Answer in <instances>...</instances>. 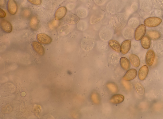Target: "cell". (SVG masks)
Here are the masks:
<instances>
[{
  "instance_id": "cell-7",
  "label": "cell",
  "mask_w": 163,
  "mask_h": 119,
  "mask_svg": "<svg viewBox=\"0 0 163 119\" xmlns=\"http://www.w3.org/2000/svg\"><path fill=\"white\" fill-rule=\"evenodd\" d=\"M37 39L40 44L45 45L50 44L52 40L49 36L44 33L38 34L37 35Z\"/></svg>"
},
{
  "instance_id": "cell-12",
  "label": "cell",
  "mask_w": 163,
  "mask_h": 119,
  "mask_svg": "<svg viewBox=\"0 0 163 119\" xmlns=\"http://www.w3.org/2000/svg\"><path fill=\"white\" fill-rule=\"evenodd\" d=\"M32 45L33 49L40 56H43L45 54V49L43 47L39 42L33 41Z\"/></svg>"
},
{
  "instance_id": "cell-17",
  "label": "cell",
  "mask_w": 163,
  "mask_h": 119,
  "mask_svg": "<svg viewBox=\"0 0 163 119\" xmlns=\"http://www.w3.org/2000/svg\"><path fill=\"white\" fill-rule=\"evenodd\" d=\"M147 34L150 39L153 40H157L161 37L160 33L156 30H149L147 32Z\"/></svg>"
},
{
  "instance_id": "cell-18",
  "label": "cell",
  "mask_w": 163,
  "mask_h": 119,
  "mask_svg": "<svg viewBox=\"0 0 163 119\" xmlns=\"http://www.w3.org/2000/svg\"><path fill=\"white\" fill-rule=\"evenodd\" d=\"M141 44L145 49H149L151 45V39L148 36H144L141 40Z\"/></svg>"
},
{
  "instance_id": "cell-24",
  "label": "cell",
  "mask_w": 163,
  "mask_h": 119,
  "mask_svg": "<svg viewBox=\"0 0 163 119\" xmlns=\"http://www.w3.org/2000/svg\"><path fill=\"white\" fill-rule=\"evenodd\" d=\"M106 86L108 89L112 93H116L118 91V88L117 86L113 83H108L107 84Z\"/></svg>"
},
{
  "instance_id": "cell-28",
  "label": "cell",
  "mask_w": 163,
  "mask_h": 119,
  "mask_svg": "<svg viewBox=\"0 0 163 119\" xmlns=\"http://www.w3.org/2000/svg\"><path fill=\"white\" fill-rule=\"evenodd\" d=\"M123 35L126 39L131 38L132 36L131 29L128 28L125 29L123 31Z\"/></svg>"
},
{
  "instance_id": "cell-5",
  "label": "cell",
  "mask_w": 163,
  "mask_h": 119,
  "mask_svg": "<svg viewBox=\"0 0 163 119\" xmlns=\"http://www.w3.org/2000/svg\"><path fill=\"white\" fill-rule=\"evenodd\" d=\"M7 10L11 14H15L18 10V6L14 0H8L7 4Z\"/></svg>"
},
{
  "instance_id": "cell-30",
  "label": "cell",
  "mask_w": 163,
  "mask_h": 119,
  "mask_svg": "<svg viewBox=\"0 0 163 119\" xmlns=\"http://www.w3.org/2000/svg\"><path fill=\"white\" fill-rule=\"evenodd\" d=\"M59 24L58 21H53L50 22L49 24V28L51 29H53L56 27Z\"/></svg>"
},
{
  "instance_id": "cell-16",
  "label": "cell",
  "mask_w": 163,
  "mask_h": 119,
  "mask_svg": "<svg viewBox=\"0 0 163 119\" xmlns=\"http://www.w3.org/2000/svg\"><path fill=\"white\" fill-rule=\"evenodd\" d=\"M80 18L78 16L73 14H69L66 16L65 21L68 23L74 24L78 23Z\"/></svg>"
},
{
  "instance_id": "cell-26",
  "label": "cell",
  "mask_w": 163,
  "mask_h": 119,
  "mask_svg": "<svg viewBox=\"0 0 163 119\" xmlns=\"http://www.w3.org/2000/svg\"><path fill=\"white\" fill-rule=\"evenodd\" d=\"M136 90L138 94L141 95H143L145 93V89L142 85L140 83H137L135 85Z\"/></svg>"
},
{
  "instance_id": "cell-2",
  "label": "cell",
  "mask_w": 163,
  "mask_h": 119,
  "mask_svg": "<svg viewBox=\"0 0 163 119\" xmlns=\"http://www.w3.org/2000/svg\"><path fill=\"white\" fill-rule=\"evenodd\" d=\"M113 29L111 27L106 26L103 28L100 31V37L104 41L110 40L113 35Z\"/></svg>"
},
{
  "instance_id": "cell-9",
  "label": "cell",
  "mask_w": 163,
  "mask_h": 119,
  "mask_svg": "<svg viewBox=\"0 0 163 119\" xmlns=\"http://www.w3.org/2000/svg\"><path fill=\"white\" fill-rule=\"evenodd\" d=\"M137 74V71L135 69L129 70L123 76V79L127 81H131L135 78Z\"/></svg>"
},
{
  "instance_id": "cell-19",
  "label": "cell",
  "mask_w": 163,
  "mask_h": 119,
  "mask_svg": "<svg viewBox=\"0 0 163 119\" xmlns=\"http://www.w3.org/2000/svg\"><path fill=\"white\" fill-rule=\"evenodd\" d=\"M129 58L131 64L135 67L140 66L141 64L139 57L134 54H131L130 55Z\"/></svg>"
},
{
  "instance_id": "cell-31",
  "label": "cell",
  "mask_w": 163,
  "mask_h": 119,
  "mask_svg": "<svg viewBox=\"0 0 163 119\" xmlns=\"http://www.w3.org/2000/svg\"><path fill=\"white\" fill-rule=\"evenodd\" d=\"M28 1L32 5L36 6L40 5L41 4V0H28Z\"/></svg>"
},
{
  "instance_id": "cell-32",
  "label": "cell",
  "mask_w": 163,
  "mask_h": 119,
  "mask_svg": "<svg viewBox=\"0 0 163 119\" xmlns=\"http://www.w3.org/2000/svg\"><path fill=\"white\" fill-rule=\"evenodd\" d=\"M122 83L126 90H130L131 87L129 83L124 80L122 81Z\"/></svg>"
},
{
  "instance_id": "cell-14",
  "label": "cell",
  "mask_w": 163,
  "mask_h": 119,
  "mask_svg": "<svg viewBox=\"0 0 163 119\" xmlns=\"http://www.w3.org/2000/svg\"><path fill=\"white\" fill-rule=\"evenodd\" d=\"M124 100V96L121 94H115L111 98L110 102L114 105H117L121 103Z\"/></svg>"
},
{
  "instance_id": "cell-23",
  "label": "cell",
  "mask_w": 163,
  "mask_h": 119,
  "mask_svg": "<svg viewBox=\"0 0 163 119\" xmlns=\"http://www.w3.org/2000/svg\"><path fill=\"white\" fill-rule=\"evenodd\" d=\"M103 17V15L100 13L93 15L90 19L91 23L94 24L99 22L102 19Z\"/></svg>"
},
{
  "instance_id": "cell-29",
  "label": "cell",
  "mask_w": 163,
  "mask_h": 119,
  "mask_svg": "<svg viewBox=\"0 0 163 119\" xmlns=\"http://www.w3.org/2000/svg\"><path fill=\"white\" fill-rule=\"evenodd\" d=\"M22 14L23 17L25 18H28L30 17L31 14V10L26 8L24 9L22 12Z\"/></svg>"
},
{
  "instance_id": "cell-20",
  "label": "cell",
  "mask_w": 163,
  "mask_h": 119,
  "mask_svg": "<svg viewBox=\"0 0 163 119\" xmlns=\"http://www.w3.org/2000/svg\"><path fill=\"white\" fill-rule=\"evenodd\" d=\"M120 63L122 68L125 71H127L130 68V62L125 57H122L120 59Z\"/></svg>"
},
{
  "instance_id": "cell-3",
  "label": "cell",
  "mask_w": 163,
  "mask_h": 119,
  "mask_svg": "<svg viewBox=\"0 0 163 119\" xmlns=\"http://www.w3.org/2000/svg\"><path fill=\"white\" fill-rule=\"evenodd\" d=\"M162 21L161 19L157 17H153L146 19L144 23L145 26L153 28L158 26Z\"/></svg>"
},
{
  "instance_id": "cell-1",
  "label": "cell",
  "mask_w": 163,
  "mask_h": 119,
  "mask_svg": "<svg viewBox=\"0 0 163 119\" xmlns=\"http://www.w3.org/2000/svg\"><path fill=\"white\" fill-rule=\"evenodd\" d=\"M126 18L123 13L115 15L110 18V25L113 29L119 31L122 30L125 26L126 23Z\"/></svg>"
},
{
  "instance_id": "cell-33",
  "label": "cell",
  "mask_w": 163,
  "mask_h": 119,
  "mask_svg": "<svg viewBox=\"0 0 163 119\" xmlns=\"http://www.w3.org/2000/svg\"><path fill=\"white\" fill-rule=\"evenodd\" d=\"M6 13L1 8V13H0V17H1V18H3L6 16Z\"/></svg>"
},
{
  "instance_id": "cell-35",
  "label": "cell",
  "mask_w": 163,
  "mask_h": 119,
  "mask_svg": "<svg viewBox=\"0 0 163 119\" xmlns=\"http://www.w3.org/2000/svg\"></svg>"
},
{
  "instance_id": "cell-10",
  "label": "cell",
  "mask_w": 163,
  "mask_h": 119,
  "mask_svg": "<svg viewBox=\"0 0 163 119\" xmlns=\"http://www.w3.org/2000/svg\"><path fill=\"white\" fill-rule=\"evenodd\" d=\"M66 13L67 9L65 7L61 6L59 8L55 13V20L58 21L62 19L65 16Z\"/></svg>"
},
{
  "instance_id": "cell-27",
  "label": "cell",
  "mask_w": 163,
  "mask_h": 119,
  "mask_svg": "<svg viewBox=\"0 0 163 119\" xmlns=\"http://www.w3.org/2000/svg\"><path fill=\"white\" fill-rule=\"evenodd\" d=\"M87 24L86 22L83 21H81L77 24V27L81 31H83L87 29Z\"/></svg>"
},
{
  "instance_id": "cell-8",
  "label": "cell",
  "mask_w": 163,
  "mask_h": 119,
  "mask_svg": "<svg viewBox=\"0 0 163 119\" xmlns=\"http://www.w3.org/2000/svg\"><path fill=\"white\" fill-rule=\"evenodd\" d=\"M149 71L148 67L147 65L142 66L138 72V76L139 80L141 81L144 80L147 78Z\"/></svg>"
},
{
  "instance_id": "cell-22",
  "label": "cell",
  "mask_w": 163,
  "mask_h": 119,
  "mask_svg": "<svg viewBox=\"0 0 163 119\" xmlns=\"http://www.w3.org/2000/svg\"><path fill=\"white\" fill-rule=\"evenodd\" d=\"M92 103L96 105H98L100 103V99L98 93L95 92L91 93L90 97Z\"/></svg>"
},
{
  "instance_id": "cell-6",
  "label": "cell",
  "mask_w": 163,
  "mask_h": 119,
  "mask_svg": "<svg viewBox=\"0 0 163 119\" xmlns=\"http://www.w3.org/2000/svg\"><path fill=\"white\" fill-rule=\"evenodd\" d=\"M155 58V54L152 49H149L146 55L145 61L147 65L149 66H152Z\"/></svg>"
},
{
  "instance_id": "cell-13",
  "label": "cell",
  "mask_w": 163,
  "mask_h": 119,
  "mask_svg": "<svg viewBox=\"0 0 163 119\" xmlns=\"http://www.w3.org/2000/svg\"><path fill=\"white\" fill-rule=\"evenodd\" d=\"M1 27L3 30L6 33H11L12 30V26L11 23L6 20L1 21Z\"/></svg>"
},
{
  "instance_id": "cell-4",
  "label": "cell",
  "mask_w": 163,
  "mask_h": 119,
  "mask_svg": "<svg viewBox=\"0 0 163 119\" xmlns=\"http://www.w3.org/2000/svg\"><path fill=\"white\" fill-rule=\"evenodd\" d=\"M146 31L145 25L141 24L136 28L134 33V38L136 41L140 40L144 36Z\"/></svg>"
},
{
  "instance_id": "cell-15",
  "label": "cell",
  "mask_w": 163,
  "mask_h": 119,
  "mask_svg": "<svg viewBox=\"0 0 163 119\" xmlns=\"http://www.w3.org/2000/svg\"><path fill=\"white\" fill-rule=\"evenodd\" d=\"M108 45L115 52L118 53L121 52V46L117 41L114 40H110L108 42Z\"/></svg>"
},
{
  "instance_id": "cell-34",
  "label": "cell",
  "mask_w": 163,
  "mask_h": 119,
  "mask_svg": "<svg viewBox=\"0 0 163 119\" xmlns=\"http://www.w3.org/2000/svg\"><path fill=\"white\" fill-rule=\"evenodd\" d=\"M6 4V0H0V5L1 7L4 6Z\"/></svg>"
},
{
  "instance_id": "cell-21",
  "label": "cell",
  "mask_w": 163,
  "mask_h": 119,
  "mask_svg": "<svg viewBox=\"0 0 163 119\" xmlns=\"http://www.w3.org/2000/svg\"><path fill=\"white\" fill-rule=\"evenodd\" d=\"M39 21L37 17L34 16L31 18L30 22V26L31 29L33 30H37L38 28Z\"/></svg>"
},
{
  "instance_id": "cell-25",
  "label": "cell",
  "mask_w": 163,
  "mask_h": 119,
  "mask_svg": "<svg viewBox=\"0 0 163 119\" xmlns=\"http://www.w3.org/2000/svg\"><path fill=\"white\" fill-rule=\"evenodd\" d=\"M76 14L79 17L83 18L86 17L87 16L88 13L87 10L84 8H80L77 10Z\"/></svg>"
},
{
  "instance_id": "cell-11",
  "label": "cell",
  "mask_w": 163,
  "mask_h": 119,
  "mask_svg": "<svg viewBox=\"0 0 163 119\" xmlns=\"http://www.w3.org/2000/svg\"><path fill=\"white\" fill-rule=\"evenodd\" d=\"M131 45L130 40H127L124 41L121 47V52L123 55L126 54L130 50Z\"/></svg>"
}]
</instances>
